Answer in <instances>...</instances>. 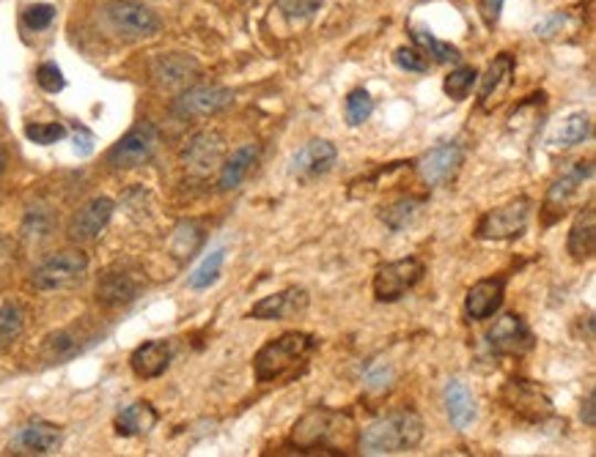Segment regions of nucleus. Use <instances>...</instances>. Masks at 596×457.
Here are the masks:
<instances>
[{"mask_svg":"<svg viewBox=\"0 0 596 457\" xmlns=\"http://www.w3.org/2000/svg\"><path fill=\"white\" fill-rule=\"evenodd\" d=\"M503 296H506V279H479L468 290V296H464V316H468V321H487V318L495 316L503 305Z\"/></svg>","mask_w":596,"mask_h":457,"instance_id":"ddd939ff","label":"nucleus"},{"mask_svg":"<svg viewBox=\"0 0 596 457\" xmlns=\"http://www.w3.org/2000/svg\"><path fill=\"white\" fill-rule=\"evenodd\" d=\"M55 20V9L50 3H33L25 9V25L31 31H44Z\"/></svg>","mask_w":596,"mask_h":457,"instance_id":"4c0bfd02","label":"nucleus"},{"mask_svg":"<svg viewBox=\"0 0 596 457\" xmlns=\"http://www.w3.org/2000/svg\"><path fill=\"white\" fill-rule=\"evenodd\" d=\"M305 307H309V294L303 288H286L281 294L264 296L261 301H255L248 318H255V321H286V318L303 316Z\"/></svg>","mask_w":596,"mask_h":457,"instance_id":"4468645a","label":"nucleus"},{"mask_svg":"<svg viewBox=\"0 0 596 457\" xmlns=\"http://www.w3.org/2000/svg\"><path fill=\"white\" fill-rule=\"evenodd\" d=\"M25 137L36 146H53V142L64 140L66 129L61 124H28Z\"/></svg>","mask_w":596,"mask_h":457,"instance_id":"c9c22d12","label":"nucleus"},{"mask_svg":"<svg viewBox=\"0 0 596 457\" xmlns=\"http://www.w3.org/2000/svg\"><path fill=\"white\" fill-rule=\"evenodd\" d=\"M501 400L509 411H514V414L525 422H547L550 416H553V400L539 390L533 381H509V384L503 386Z\"/></svg>","mask_w":596,"mask_h":457,"instance_id":"9d476101","label":"nucleus"},{"mask_svg":"<svg viewBox=\"0 0 596 457\" xmlns=\"http://www.w3.org/2000/svg\"><path fill=\"white\" fill-rule=\"evenodd\" d=\"M511 83H514V61L511 55H498L492 61L487 74L481 77V88H479V107L484 113H492L495 107H501V102L506 99Z\"/></svg>","mask_w":596,"mask_h":457,"instance_id":"dca6fc26","label":"nucleus"},{"mask_svg":"<svg viewBox=\"0 0 596 457\" xmlns=\"http://www.w3.org/2000/svg\"><path fill=\"white\" fill-rule=\"evenodd\" d=\"M91 148H94V135H91L88 129L77 127L75 129V151L85 157V153H91Z\"/></svg>","mask_w":596,"mask_h":457,"instance_id":"79ce46f5","label":"nucleus"},{"mask_svg":"<svg viewBox=\"0 0 596 457\" xmlns=\"http://www.w3.org/2000/svg\"><path fill=\"white\" fill-rule=\"evenodd\" d=\"M170 364V348L163 340H149L144 346L135 348V353L129 357V368L138 379H157L168 370Z\"/></svg>","mask_w":596,"mask_h":457,"instance_id":"b1692460","label":"nucleus"},{"mask_svg":"<svg viewBox=\"0 0 596 457\" xmlns=\"http://www.w3.org/2000/svg\"><path fill=\"white\" fill-rule=\"evenodd\" d=\"M157 142H160V135H157L155 124L140 121L138 127L129 129L127 135L107 151V164L116 170L140 168V164H146L155 157Z\"/></svg>","mask_w":596,"mask_h":457,"instance_id":"0eeeda50","label":"nucleus"},{"mask_svg":"<svg viewBox=\"0 0 596 457\" xmlns=\"http://www.w3.org/2000/svg\"><path fill=\"white\" fill-rule=\"evenodd\" d=\"M424 438V419L410 408L394 411L383 419L372 422L360 433L363 455H401L412 453Z\"/></svg>","mask_w":596,"mask_h":457,"instance_id":"f03ea898","label":"nucleus"},{"mask_svg":"<svg viewBox=\"0 0 596 457\" xmlns=\"http://www.w3.org/2000/svg\"><path fill=\"white\" fill-rule=\"evenodd\" d=\"M412 39H416V44H421L426 53L431 55V61H437V64H457L462 55H459V50L453 47V44L440 42V39H435L431 33L426 31H412Z\"/></svg>","mask_w":596,"mask_h":457,"instance_id":"7c9ffc66","label":"nucleus"},{"mask_svg":"<svg viewBox=\"0 0 596 457\" xmlns=\"http://www.w3.org/2000/svg\"><path fill=\"white\" fill-rule=\"evenodd\" d=\"M151 74H155V79L163 88H181V85L190 83L192 77H198V61L181 53L160 55V59L151 64Z\"/></svg>","mask_w":596,"mask_h":457,"instance_id":"4be33fe9","label":"nucleus"},{"mask_svg":"<svg viewBox=\"0 0 596 457\" xmlns=\"http://www.w3.org/2000/svg\"><path fill=\"white\" fill-rule=\"evenodd\" d=\"M566 249H569L572 261H577V263H586V261L594 258V253H596V211H594V203H588L586 209L581 211V216L575 220V225H572Z\"/></svg>","mask_w":596,"mask_h":457,"instance_id":"5701e85b","label":"nucleus"},{"mask_svg":"<svg viewBox=\"0 0 596 457\" xmlns=\"http://www.w3.org/2000/svg\"><path fill=\"white\" fill-rule=\"evenodd\" d=\"M592 176H594L592 162H577L569 173L561 176V179L550 187L547 198H544V222H547V225H553L555 220H561V216L569 211V205L575 203L583 184H586Z\"/></svg>","mask_w":596,"mask_h":457,"instance_id":"9b49d317","label":"nucleus"},{"mask_svg":"<svg viewBox=\"0 0 596 457\" xmlns=\"http://www.w3.org/2000/svg\"><path fill=\"white\" fill-rule=\"evenodd\" d=\"M487 342H490L492 353H498V357H525L536 346L533 331L527 329V323L516 312L498 316L495 323L487 329Z\"/></svg>","mask_w":596,"mask_h":457,"instance_id":"1a4fd4ad","label":"nucleus"},{"mask_svg":"<svg viewBox=\"0 0 596 457\" xmlns=\"http://www.w3.org/2000/svg\"><path fill=\"white\" fill-rule=\"evenodd\" d=\"M3 164H6V157H3V151H0V173H3Z\"/></svg>","mask_w":596,"mask_h":457,"instance_id":"c03bdc74","label":"nucleus"},{"mask_svg":"<svg viewBox=\"0 0 596 457\" xmlns=\"http://www.w3.org/2000/svg\"><path fill=\"white\" fill-rule=\"evenodd\" d=\"M462 157L464 153L457 142H446V146L431 148L421 162H418V170H421L426 184L440 187V184H446L453 173H457L459 164H462Z\"/></svg>","mask_w":596,"mask_h":457,"instance_id":"6ab92c4d","label":"nucleus"},{"mask_svg":"<svg viewBox=\"0 0 596 457\" xmlns=\"http://www.w3.org/2000/svg\"><path fill=\"white\" fill-rule=\"evenodd\" d=\"M426 266L418 258H401L394 263H385L377 274H374V299L385 301H399L407 290L416 288L424 279Z\"/></svg>","mask_w":596,"mask_h":457,"instance_id":"6e6552de","label":"nucleus"},{"mask_svg":"<svg viewBox=\"0 0 596 457\" xmlns=\"http://www.w3.org/2000/svg\"><path fill=\"white\" fill-rule=\"evenodd\" d=\"M223 159V137L218 131H198L185 148V168L192 176H209Z\"/></svg>","mask_w":596,"mask_h":457,"instance_id":"a211bd4d","label":"nucleus"},{"mask_svg":"<svg viewBox=\"0 0 596 457\" xmlns=\"http://www.w3.org/2000/svg\"><path fill=\"white\" fill-rule=\"evenodd\" d=\"M113 216V200L111 198H94L72 216L70 222V238L77 244L94 242L102 236Z\"/></svg>","mask_w":596,"mask_h":457,"instance_id":"f3484780","label":"nucleus"},{"mask_svg":"<svg viewBox=\"0 0 596 457\" xmlns=\"http://www.w3.org/2000/svg\"><path fill=\"white\" fill-rule=\"evenodd\" d=\"M283 11H286L289 17L294 14H314L316 9V0H281Z\"/></svg>","mask_w":596,"mask_h":457,"instance_id":"a19ab883","label":"nucleus"},{"mask_svg":"<svg viewBox=\"0 0 596 457\" xmlns=\"http://www.w3.org/2000/svg\"><path fill=\"white\" fill-rule=\"evenodd\" d=\"M36 83L42 85V91L48 94H59V91L66 88V79L61 74V68L55 64H42L36 68Z\"/></svg>","mask_w":596,"mask_h":457,"instance_id":"e433bc0d","label":"nucleus"},{"mask_svg":"<svg viewBox=\"0 0 596 457\" xmlns=\"http://www.w3.org/2000/svg\"><path fill=\"white\" fill-rule=\"evenodd\" d=\"M140 285L138 279L129 272H118V268H111L100 277L96 283V301L102 307H124L138 296Z\"/></svg>","mask_w":596,"mask_h":457,"instance_id":"aec40b11","label":"nucleus"},{"mask_svg":"<svg viewBox=\"0 0 596 457\" xmlns=\"http://www.w3.org/2000/svg\"><path fill=\"white\" fill-rule=\"evenodd\" d=\"M475 79H479V72H475L473 66H459L457 72L448 74L446 85H442V88H446V94L451 96L453 102H462V99H468V96H470V91H473Z\"/></svg>","mask_w":596,"mask_h":457,"instance_id":"2f4dec72","label":"nucleus"},{"mask_svg":"<svg viewBox=\"0 0 596 457\" xmlns=\"http://www.w3.org/2000/svg\"><path fill=\"white\" fill-rule=\"evenodd\" d=\"M479 9H481V17H484L487 25L495 28L498 20H501L503 0H479Z\"/></svg>","mask_w":596,"mask_h":457,"instance_id":"ea45409f","label":"nucleus"},{"mask_svg":"<svg viewBox=\"0 0 596 457\" xmlns=\"http://www.w3.org/2000/svg\"><path fill=\"white\" fill-rule=\"evenodd\" d=\"M25 329V310L20 305L0 307V348H9Z\"/></svg>","mask_w":596,"mask_h":457,"instance_id":"c756f323","label":"nucleus"},{"mask_svg":"<svg viewBox=\"0 0 596 457\" xmlns=\"http://www.w3.org/2000/svg\"><path fill=\"white\" fill-rule=\"evenodd\" d=\"M394 61H396V66L405 68V72H416V74L429 72V61H426V55L416 53V50H407V47L396 50Z\"/></svg>","mask_w":596,"mask_h":457,"instance_id":"58836bf2","label":"nucleus"},{"mask_svg":"<svg viewBox=\"0 0 596 457\" xmlns=\"http://www.w3.org/2000/svg\"><path fill=\"white\" fill-rule=\"evenodd\" d=\"M352 436V419L341 411L311 408L303 419L294 425L292 442L303 449L316 447H346V438Z\"/></svg>","mask_w":596,"mask_h":457,"instance_id":"7ed1b4c3","label":"nucleus"},{"mask_svg":"<svg viewBox=\"0 0 596 457\" xmlns=\"http://www.w3.org/2000/svg\"><path fill=\"white\" fill-rule=\"evenodd\" d=\"M527 220H531V200L514 198L481 216L479 225H475V238H481V242H509V238L522 236Z\"/></svg>","mask_w":596,"mask_h":457,"instance_id":"39448f33","label":"nucleus"},{"mask_svg":"<svg viewBox=\"0 0 596 457\" xmlns=\"http://www.w3.org/2000/svg\"><path fill=\"white\" fill-rule=\"evenodd\" d=\"M372 113H374V102L363 88L352 91V94L346 96V124H349V127H360V124H366L368 118H372Z\"/></svg>","mask_w":596,"mask_h":457,"instance_id":"f704fd0d","label":"nucleus"},{"mask_svg":"<svg viewBox=\"0 0 596 457\" xmlns=\"http://www.w3.org/2000/svg\"><path fill=\"white\" fill-rule=\"evenodd\" d=\"M588 135H592V118L583 116V113H575V116H569L564 124H561L558 135H555V142H558L561 148H572L581 146Z\"/></svg>","mask_w":596,"mask_h":457,"instance_id":"c85d7f7f","label":"nucleus"},{"mask_svg":"<svg viewBox=\"0 0 596 457\" xmlns=\"http://www.w3.org/2000/svg\"><path fill=\"white\" fill-rule=\"evenodd\" d=\"M446 411H448V419H451V425L457 427V431H468L470 425L475 422V397L473 392L468 390V386L462 384V381H448L446 386Z\"/></svg>","mask_w":596,"mask_h":457,"instance_id":"393cba45","label":"nucleus"},{"mask_svg":"<svg viewBox=\"0 0 596 457\" xmlns=\"http://www.w3.org/2000/svg\"><path fill=\"white\" fill-rule=\"evenodd\" d=\"M223 261H226V249L223 247L212 249V253H209L207 258L198 263L196 272L190 274V288L192 290H207L209 285L218 283L220 268H223Z\"/></svg>","mask_w":596,"mask_h":457,"instance_id":"cd10ccee","label":"nucleus"},{"mask_svg":"<svg viewBox=\"0 0 596 457\" xmlns=\"http://www.w3.org/2000/svg\"><path fill=\"white\" fill-rule=\"evenodd\" d=\"M418 209H421V200H399V203L388 205V209L383 211V222L388 227H394V231H405L407 225L412 222V216L418 214Z\"/></svg>","mask_w":596,"mask_h":457,"instance_id":"72a5a7b5","label":"nucleus"},{"mask_svg":"<svg viewBox=\"0 0 596 457\" xmlns=\"http://www.w3.org/2000/svg\"><path fill=\"white\" fill-rule=\"evenodd\" d=\"M581 419L586 422L588 427H594V425H596V405H594V392H588L586 403H583V408H581Z\"/></svg>","mask_w":596,"mask_h":457,"instance_id":"37998d69","label":"nucleus"},{"mask_svg":"<svg viewBox=\"0 0 596 457\" xmlns=\"http://www.w3.org/2000/svg\"><path fill=\"white\" fill-rule=\"evenodd\" d=\"M201 231H198L196 222H181L174 233V242H170V249H174L176 258H190L192 253L201 244Z\"/></svg>","mask_w":596,"mask_h":457,"instance_id":"473e14b6","label":"nucleus"},{"mask_svg":"<svg viewBox=\"0 0 596 457\" xmlns=\"http://www.w3.org/2000/svg\"><path fill=\"white\" fill-rule=\"evenodd\" d=\"M234 102V94L229 88H218V85H196V88L185 91L176 99L174 113L179 118H207L220 113Z\"/></svg>","mask_w":596,"mask_h":457,"instance_id":"f8f14e48","label":"nucleus"},{"mask_svg":"<svg viewBox=\"0 0 596 457\" xmlns=\"http://www.w3.org/2000/svg\"><path fill=\"white\" fill-rule=\"evenodd\" d=\"M61 442H64L61 427L50 425V422H31L17 433L14 447L28 455H50L61 447Z\"/></svg>","mask_w":596,"mask_h":457,"instance_id":"412c9836","label":"nucleus"},{"mask_svg":"<svg viewBox=\"0 0 596 457\" xmlns=\"http://www.w3.org/2000/svg\"><path fill=\"white\" fill-rule=\"evenodd\" d=\"M255 157H259V148L255 146H242L220 164V192H231L245 181V176L251 173Z\"/></svg>","mask_w":596,"mask_h":457,"instance_id":"a878e982","label":"nucleus"},{"mask_svg":"<svg viewBox=\"0 0 596 457\" xmlns=\"http://www.w3.org/2000/svg\"><path fill=\"white\" fill-rule=\"evenodd\" d=\"M336 159H338V151L333 142L311 140V142H305L297 153H294L289 173H292L294 179H303V181L316 179V176L331 173Z\"/></svg>","mask_w":596,"mask_h":457,"instance_id":"2eb2a0df","label":"nucleus"},{"mask_svg":"<svg viewBox=\"0 0 596 457\" xmlns=\"http://www.w3.org/2000/svg\"><path fill=\"white\" fill-rule=\"evenodd\" d=\"M157 425V411L149 403H133L116 416V433L124 438L140 436Z\"/></svg>","mask_w":596,"mask_h":457,"instance_id":"bb28decb","label":"nucleus"},{"mask_svg":"<svg viewBox=\"0 0 596 457\" xmlns=\"http://www.w3.org/2000/svg\"><path fill=\"white\" fill-rule=\"evenodd\" d=\"M316 346H320V340L314 334H305V331H286V334L275 337L266 346H261L253 357L255 381L259 384H281V381L294 379L309 368Z\"/></svg>","mask_w":596,"mask_h":457,"instance_id":"f257e3e1","label":"nucleus"},{"mask_svg":"<svg viewBox=\"0 0 596 457\" xmlns=\"http://www.w3.org/2000/svg\"><path fill=\"white\" fill-rule=\"evenodd\" d=\"M105 20L124 39H149L160 31V17L149 6L135 3V0H113V3H107Z\"/></svg>","mask_w":596,"mask_h":457,"instance_id":"423d86ee","label":"nucleus"},{"mask_svg":"<svg viewBox=\"0 0 596 457\" xmlns=\"http://www.w3.org/2000/svg\"><path fill=\"white\" fill-rule=\"evenodd\" d=\"M88 272V258L81 249H61L50 255L48 261L39 263L31 274V283L36 290H64L75 288Z\"/></svg>","mask_w":596,"mask_h":457,"instance_id":"20e7f679","label":"nucleus"}]
</instances>
